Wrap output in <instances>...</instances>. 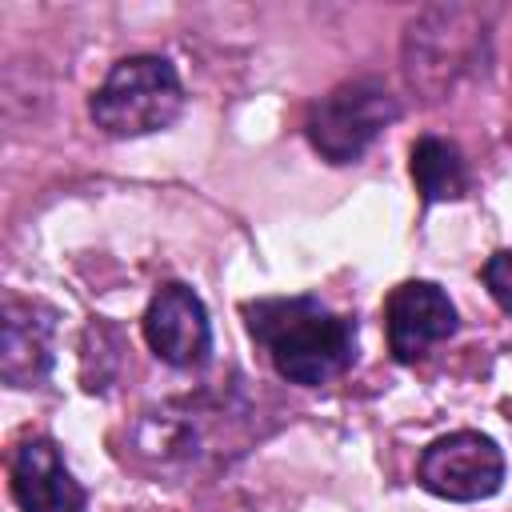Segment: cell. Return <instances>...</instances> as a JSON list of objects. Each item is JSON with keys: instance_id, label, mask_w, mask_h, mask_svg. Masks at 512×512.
I'll return each mask as SVG.
<instances>
[{"instance_id": "obj_7", "label": "cell", "mask_w": 512, "mask_h": 512, "mask_svg": "<svg viewBox=\"0 0 512 512\" xmlns=\"http://www.w3.org/2000/svg\"><path fill=\"white\" fill-rule=\"evenodd\" d=\"M456 324H460L456 304L432 280H404L388 292L384 328H388V348L400 364L420 360L432 344L448 340L456 332Z\"/></svg>"}, {"instance_id": "obj_8", "label": "cell", "mask_w": 512, "mask_h": 512, "mask_svg": "<svg viewBox=\"0 0 512 512\" xmlns=\"http://www.w3.org/2000/svg\"><path fill=\"white\" fill-rule=\"evenodd\" d=\"M8 488L20 512H88V492L64 464L48 436H28L16 444L8 464Z\"/></svg>"}, {"instance_id": "obj_3", "label": "cell", "mask_w": 512, "mask_h": 512, "mask_svg": "<svg viewBox=\"0 0 512 512\" xmlns=\"http://www.w3.org/2000/svg\"><path fill=\"white\" fill-rule=\"evenodd\" d=\"M484 24L476 8H428L408 24L404 36V72L424 100H444L460 76L480 64Z\"/></svg>"}, {"instance_id": "obj_5", "label": "cell", "mask_w": 512, "mask_h": 512, "mask_svg": "<svg viewBox=\"0 0 512 512\" xmlns=\"http://www.w3.org/2000/svg\"><path fill=\"white\" fill-rule=\"evenodd\" d=\"M416 480L440 500H488L504 484V456L484 432H448L420 452Z\"/></svg>"}, {"instance_id": "obj_11", "label": "cell", "mask_w": 512, "mask_h": 512, "mask_svg": "<svg viewBox=\"0 0 512 512\" xmlns=\"http://www.w3.org/2000/svg\"><path fill=\"white\" fill-rule=\"evenodd\" d=\"M480 280H484L488 296L512 316V248L492 252V256L484 260V268H480Z\"/></svg>"}, {"instance_id": "obj_1", "label": "cell", "mask_w": 512, "mask_h": 512, "mask_svg": "<svg viewBox=\"0 0 512 512\" xmlns=\"http://www.w3.org/2000/svg\"><path fill=\"white\" fill-rule=\"evenodd\" d=\"M244 320L288 384H328L356 360V320L316 296H264L244 304Z\"/></svg>"}, {"instance_id": "obj_10", "label": "cell", "mask_w": 512, "mask_h": 512, "mask_svg": "<svg viewBox=\"0 0 512 512\" xmlns=\"http://www.w3.org/2000/svg\"><path fill=\"white\" fill-rule=\"evenodd\" d=\"M408 168L416 180V192L424 204H444V200H460L468 192V168L464 156L452 140L444 136H420L408 152Z\"/></svg>"}, {"instance_id": "obj_4", "label": "cell", "mask_w": 512, "mask_h": 512, "mask_svg": "<svg viewBox=\"0 0 512 512\" xmlns=\"http://www.w3.org/2000/svg\"><path fill=\"white\" fill-rule=\"evenodd\" d=\"M396 116H400L396 96L380 80L364 76V80H344L328 96H320L304 116V132L308 144L328 164H356Z\"/></svg>"}, {"instance_id": "obj_2", "label": "cell", "mask_w": 512, "mask_h": 512, "mask_svg": "<svg viewBox=\"0 0 512 512\" xmlns=\"http://www.w3.org/2000/svg\"><path fill=\"white\" fill-rule=\"evenodd\" d=\"M180 112H184L180 72L172 68V60L148 52L116 60L88 100L92 124L116 140L164 132L176 124Z\"/></svg>"}, {"instance_id": "obj_9", "label": "cell", "mask_w": 512, "mask_h": 512, "mask_svg": "<svg viewBox=\"0 0 512 512\" xmlns=\"http://www.w3.org/2000/svg\"><path fill=\"white\" fill-rule=\"evenodd\" d=\"M52 332L56 308L40 300L4 296V336H0V376L12 388H36L52 372Z\"/></svg>"}, {"instance_id": "obj_6", "label": "cell", "mask_w": 512, "mask_h": 512, "mask_svg": "<svg viewBox=\"0 0 512 512\" xmlns=\"http://www.w3.org/2000/svg\"><path fill=\"white\" fill-rule=\"evenodd\" d=\"M144 340L164 364L200 368L212 352V324L204 300L180 280L160 284L144 312Z\"/></svg>"}]
</instances>
